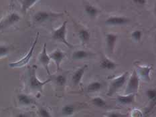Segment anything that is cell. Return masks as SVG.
<instances>
[{
  "mask_svg": "<svg viewBox=\"0 0 156 117\" xmlns=\"http://www.w3.org/2000/svg\"><path fill=\"white\" fill-rule=\"evenodd\" d=\"M36 66H33L29 68L28 71V85L30 88L34 91L42 92L43 88L46 84L52 81V80L49 78L45 81H40L36 76Z\"/></svg>",
  "mask_w": 156,
  "mask_h": 117,
  "instance_id": "cell-1",
  "label": "cell"
},
{
  "mask_svg": "<svg viewBox=\"0 0 156 117\" xmlns=\"http://www.w3.org/2000/svg\"><path fill=\"white\" fill-rule=\"evenodd\" d=\"M67 22V21L64 22L62 25L59 28L54 30L52 35V39L55 40V41L62 42L64 43L67 47H69V48H73V46L72 44H70V43L67 41V40L66 38Z\"/></svg>",
  "mask_w": 156,
  "mask_h": 117,
  "instance_id": "cell-2",
  "label": "cell"
},
{
  "mask_svg": "<svg viewBox=\"0 0 156 117\" xmlns=\"http://www.w3.org/2000/svg\"><path fill=\"white\" fill-rule=\"evenodd\" d=\"M38 37H39V33H37L34 41L32 45L31 46V48H30L28 53H27V54L24 57H23L22 59H20V60H18V61L10 63L9 64V66L10 67V68H20V67H22L23 66L26 65L27 64H28L30 59H31L32 57V55H33L34 51L37 42H38Z\"/></svg>",
  "mask_w": 156,
  "mask_h": 117,
  "instance_id": "cell-3",
  "label": "cell"
},
{
  "mask_svg": "<svg viewBox=\"0 0 156 117\" xmlns=\"http://www.w3.org/2000/svg\"><path fill=\"white\" fill-rule=\"evenodd\" d=\"M127 74L128 72H127L123 74L121 76H119L117 78L112 80L110 83L109 88H108V92L107 94V96H113L119 89H120L123 87V86L125 84V82H126Z\"/></svg>",
  "mask_w": 156,
  "mask_h": 117,
  "instance_id": "cell-4",
  "label": "cell"
},
{
  "mask_svg": "<svg viewBox=\"0 0 156 117\" xmlns=\"http://www.w3.org/2000/svg\"><path fill=\"white\" fill-rule=\"evenodd\" d=\"M139 86H140V77H139L136 70H133L131 78L129 80L127 83L126 93L128 95H131V94H135L137 92Z\"/></svg>",
  "mask_w": 156,
  "mask_h": 117,
  "instance_id": "cell-5",
  "label": "cell"
},
{
  "mask_svg": "<svg viewBox=\"0 0 156 117\" xmlns=\"http://www.w3.org/2000/svg\"><path fill=\"white\" fill-rule=\"evenodd\" d=\"M20 19H21V17L18 13L16 12L9 13L5 18L0 21V30L4 29L14 25L15 23L20 21Z\"/></svg>",
  "mask_w": 156,
  "mask_h": 117,
  "instance_id": "cell-6",
  "label": "cell"
},
{
  "mask_svg": "<svg viewBox=\"0 0 156 117\" xmlns=\"http://www.w3.org/2000/svg\"><path fill=\"white\" fill-rule=\"evenodd\" d=\"M60 15H62V14H56V13H54L47 11H39L37 12L34 15L33 20L36 23H41L47 21V20H48L50 18H55V17Z\"/></svg>",
  "mask_w": 156,
  "mask_h": 117,
  "instance_id": "cell-7",
  "label": "cell"
},
{
  "mask_svg": "<svg viewBox=\"0 0 156 117\" xmlns=\"http://www.w3.org/2000/svg\"><path fill=\"white\" fill-rule=\"evenodd\" d=\"M38 60L40 63L43 66L44 68H45L46 71L48 75H50V72L49 70V64L50 62V58L49 57V55L47 53V50H46V43H45L44 44L43 49L42 52L40 53L39 55Z\"/></svg>",
  "mask_w": 156,
  "mask_h": 117,
  "instance_id": "cell-8",
  "label": "cell"
},
{
  "mask_svg": "<svg viewBox=\"0 0 156 117\" xmlns=\"http://www.w3.org/2000/svg\"><path fill=\"white\" fill-rule=\"evenodd\" d=\"M130 19L123 16H111L105 20V24L108 26H121L127 24Z\"/></svg>",
  "mask_w": 156,
  "mask_h": 117,
  "instance_id": "cell-9",
  "label": "cell"
},
{
  "mask_svg": "<svg viewBox=\"0 0 156 117\" xmlns=\"http://www.w3.org/2000/svg\"><path fill=\"white\" fill-rule=\"evenodd\" d=\"M65 56H66L65 53L62 51H61V50L59 49H57L56 50H55V51L52 52L49 54L50 60L52 59V60H54V62H55L57 70H60L61 63H62L64 58H65Z\"/></svg>",
  "mask_w": 156,
  "mask_h": 117,
  "instance_id": "cell-10",
  "label": "cell"
},
{
  "mask_svg": "<svg viewBox=\"0 0 156 117\" xmlns=\"http://www.w3.org/2000/svg\"><path fill=\"white\" fill-rule=\"evenodd\" d=\"M118 65V64L109 60L105 55H101V60L100 62V67L101 68L112 70L116 68Z\"/></svg>",
  "mask_w": 156,
  "mask_h": 117,
  "instance_id": "cell-11",
  "label": "cell"
},
{
  "mask_svg": "<svg viewBox=\"0 0 156 117\" xmlns=\"http://www.w3.org/2000/svg\"><path fill=\"white\" fill-rule=\"evenodd\" d=\"M18 102L22 106H30L36 103L34 98L26 94H20L18 96Z\"/></svg>",
  "mask_w": 156,
  "mask_h": 117,
  "instance_id": "cell-12",
  "label": "cell"
},
{
  "mask_svg": "<svg viewBox=\"0 0 156 117\" xmlns=\"http://www.w3.org/2000/svg\"><path fill=\"white\" fill-rule=\"evenodd\" d=\"M87 65H84L83 66L81 67V68L78 69L73 74L72 80L74 85L78 86L81 80H82V78L83 77L84 72H85L86 69L87 68Z\"/></svg>",
  "mask_w": 156,
  "mask_h": 117,
  "instance_id": "cell-13",
  "label": "cell"
},
{
  "mask_svg": "<svg viewBox=\"0 0 156 117\" xmlns=\"http://www.w3.org/2000/svg\"><path fill=\"white\" fill-rule=\"evenodd\" d=\"M117 40V36L114 33H107L106 35V43L108 49L111 53H113L115 43Z\"/></svg>",
  "mask_w": 156,
  "mask_h": 117,
  "instance_id": "cell-14",
  "label": "cell"
},
{
  "mask_svg": "<svg viewBox=\"0 0 156 117\" xmlns=\"http://www.w3.org/2000/svg\"><path fill=\"white\" fill-rule=\"evenodd\" d=\"M117 100L119 103L122 105H130L135 100V94H131L126 96L119 95L117 97Z\"/></svg>",
  "mask_w": 156,
  "mask_h": 117,
  "instance_id": "cell-15",
  "label": "cell"
},
{
  "mask_svg": "<svg viewBox=\"0 0 156 117\" xmlns=\"http://www.w3.org/2000/svg\"><path fill=\"white\" fill-rule=\"evenodd\" d=\"M139 73L144 80L150 81V72L152 69L151 66H138Z\"/></svg>",
  "mask_w": 156,
  "mask_h": 117,
  "instance_id": "cell-16",
  "label": "cell"
},
{
  "mask_svg": "<svg viewBox=\"0 0 156 117\" xmlns=\"http://www.w3.org/2000/svg\"><path fill=\"white\" fill-rule=\"evenodd\" d=\"M84 7L86 13H87L88 15L90 17V18H95V17L101 12V10L97 8L96 7L89 4V3H85Z\"/></svg>",
  "mask_w": 156,
  "mask_h": 117,
  "instance_id": "cell-17",
  "label": "cell"
},
{
  "mask_svg": "<svg viewBox=\"0 0 156 117\" xmlns=\"http://www.w3.org/2000/svg\"><path fill=\"white\" fill-rule=\"evenodd\" d=\"M95 53H93L84 51V50H77V51L74 52L73 53V59L74 60H83L87 58H89V57L94 55Z\"/></svg>",
  "mask_w": 156,
  "mask_h": 117,
  "instance_id": "cell-18",
  "label": "cell"
},
{
  "mask_svg": "<svg viewBox=\"0 0 156 117\" xmlns=\"http://www.w3.org/2000/svg\"><path fill=\"white\" fill-rule=\"evenodd\" d=\"M37 2H38L37 0H22V1H20V3H21L22 12L25 14L27 11Z\"/></svg>",
  "mask_w": 156,
  "mask_h": 117,
  "instance_id": "cell-19",
  "label": "cell"
},
{
  "mask_svg": "<svg viewBox=\"0 0 156 117\" xmlns=\"http://www.w3.org/2000/svg\"><path fill=\"white\" fill-rule=\"evenodd\" d=\"M78 35H79V37L80 39L81 42L84 43L89 42L90 38V32L89 30L85 29H80V31H79V32H78Z\"/></svg>",
  "mask_w": 156,
  "mask_h": 117,
  "instance_id": "cell-20",
  "label": "cell"
},
{
  "mask_svg": "<svg viewBox=\"0 0 156 117\" xmlns=\"http://www.w3.org/2000/svg\"><path fill=\"white\" fill-rule=\"evenodd\" d=\"M102 84L101 83L98 81H94L90 83L87 86V91L89 92H97L101 90Z\"/></svg>",
  "mask_w": 156,
  "mask_h": 117,
  "instance_id": "cell-21",
  "label": "cell"
},
{
  "mask_svg": "<svg viewBox=\"0 0 156 117\" xmlns=\"http://www.w3.org/2000/svg\"><path fill=\"white\" fill-rule=\"evenodd\" d=\"M74 107L71 105H66L64 106L62 108V115L65 116L73 115L74 112Z\"/></svg>",
  "mask_w": 156,
  "mask_h": 117,
  "instance_id": "cell-22",
  "label": "cell"
},
{
  "mask_svg": "<svg viewBox=\"0 0 156 117\" xmlns=\"http://www.w3.org/2000/svg\"><path fill=\"white\" fill-rule=\"evenodd\" d=\"M92 102L94 106L97 107H99V108H103L107 106L106 102L104 99H103L101 97H95L92 100Z\"/></svg>",
  "mask_w": 156,
  "mask_h": 117,
  "instance_id": "cell-23",
  "label": "cell"
},
{
  "mask_svg": "<svg viewBox=\"0 0 156 117\" xmlns=\"http://www.w3.org/2000/svg\"><path fill=\"white\" fill-rule=\"evenodd\" d=\"M10 50H11V48L9 46L0 45V58L9 54Z\"/></svg>",
  "mask_w": 156,
  "mask_h": 117,
  "instance_id": "cell-24",
  "label": "cell"
},
{
  "mask_svg": "<svg viewBox=\"0 0 156 117\" xmlns=\"http://www.w3.org/2000/svg\"><path fill=\"white\" fill-rule=\"evenodd\" d=\"M55 80L57 85L64 86L66 82V77L63 74L58 75L55 78Z\"/></svg>",
  "mask_w": 156,
  "mask_h": 117,
  "instance_id": "cell-25",
  "label": "cell"
},
{
  "mask_svg": "<svg viewBox=\"0 0 156 117\" xmlns=\"http://www.w3.org/2000/svg\"><path fill=\"white\" fill-rule=\"evenodd\" d=\"M39 115L41 117H52V115H50V112L46 108H44V107L41 106L39 108L38 110Z\"/></svg>",
  "mask_w": 156,
  "mask_h": 117,
  "instance_id": "cell-26",
  "label": "cell"
},
{
  "mask_svg": "<svg viewBox=\"0 0 156 117\" xmlns=\"http://www.w3.org/2000/svg\"><path fill=\"white\" fill-rule=\"evenodd\" d=\"M142 36V32L140 30H135L131 33L132 38L135 40V41H140Z\"/></svg>",
  "mask_w": 156,
  "mask_h": 117,
  "instance_id": "cell-27",
  "label": "cell"
},
{
  "mask_svg": "<svg viewBox=\"0 0 156 117\" xmlns=\"http://www.w3.org/2000/svg\"><path fill=\"white\" fill-rule=\"evenodd\" d=\"M147 96L148 98L152 101H155L156 96V90L155 89H149L147 91Z\"/></svg>",
  "mask_w": 156,
  "mask_h": 117,
  "instance_id": "cell-28",
  "label": "cell"
},
{
  "mask_svg": "<svg viewBox=\"0 0 156 117\" xmlns=\"http://www.w3.org/2000/svg\"><path fill=\"white\" fill-rule=\"evenodd\" d=\"M127 114H122L118 112H111L107 114V117H127Z\"/></svg>",
  "mask_w": 156,
  "mask_h": 117,
  "instance_id": "cell-29",
  "label": "cell"
},
{
  "mask_svg": "<svg viewBox=\"0 0 156 117\" xmlns=\"http://www.w3.org/2000/svg\"><path fill=\"white\" fill-rule=\"evenodd\" d=\"M16 117H30V115L27 112H20L16 116Z\"/></svg>",
  "mask_w": 156,
  "mask_h": 117,
  "instance_id": "cell-30",
  "label": "cell"
},
{
  "mask_svg": "<svg viewBox=\"0 0 156 117\" xmlns=\"http://www.w3.org/2000/svg\"><path fill=\"white\" fill-rule=\"evenodd\" d=\"M133 2L138 5H145L147 3V1L145 0H134Z\"/></svg>",
  "mask_w": 156,
  "mask_h": 117,
  "instance_id": "cell-31",
  "label": "cell"
}]
</instances>
